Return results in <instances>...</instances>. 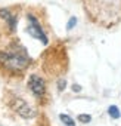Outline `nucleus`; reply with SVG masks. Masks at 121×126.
Listing matches in <instances>:
<instances>
[{
	"mask_svg": "<svg viewBox=\"0 0 121 126\" xmlns=\"http://www.w3.org/2000/svg\"><path fill=\"white\" fill-rule=\"evenodd\" d=\"M108 113H109V116H111V117H114V119H118V117L121 116V113H120L118 107H115V105H111V107L108 108Z\"/></svg>",
	"mask_w": 121,
	"mask_h": 126,
	"instance_id": "obj_7",
	"label": "nucleus"
},
{
	"mask_svg": "<svg viewBox=\"0 0 121 126\" xmlns=\"http://www.w3.org/2000/svg\"><path fill=\"white\" fill-rule=\"evenodd\" d=\"M77 24V19L75 18H70V21H68V24H67V30H73V27Z\"/></svg>",
	"mask_w": 121,
	"mask_h": 126,
	"instance_id": "obj_9",
	"label": "nucleus"
},
{
	"mask_svg": "<svg viewBox=\"0 0 121 126\" xmlns=\"http://www.w3.org/2000/svg\"><path fill=\"white\" fill-rule=\"evenodd\" d=\"M9 104H11V107H12L19 116H22V117H25V119H30V117H34V116H36V110H34L31 105H28V102L24 101L22 98L13 96V98L9 101Z\"/></svg>",
	"mask_w": 121,
	"mask_h": 126,
	"instance_id": "obj_3",
	"label": "nucleus"
},
{
	"mask_svg": "<svg viewBox=\"0 0 121 126\" xmlns=\"http://www.w3.org/2000/svg\"><path fill=\"white\" fill-rule=\"evenodd\" d=\"M65 86H67V82H65L64 79H60V80L58 82V88H59V91H64Z\"/></svg>",
	"mask_w": 121,
	"mask_h": 126,
	"instance_id": "obj_10",
	"label": "nucleus"
},
{
	"mask_svg": "<svg viewBox=\"0 0 121 126\" xmlns=\"http://www.w3.org/2000/svg\"><path fill=\"white\" fill-rule=\"evenodd\" d=\"M73 91H74V92H80V91H81V88H80L78 85H74V86H73Z\"/></svg>",
	"mask_w": 121,
	"mask_h": 126,
	"instance_id": "obj_11",
	"label": "nucleus"
},
{
	"mask_svg": "<svg viewBox=\"0 0 121 126\" xmlns=\"http://www.w3.org/2000/svg\"><path fill=\"white\" fill-rule=\"evenodd\" d=\"M92 120V117L89 116V114H78V122H81V123H89Z\"/></svg>",
	"mask_w": 121,
	"mask_h": 126,
	"instance_id": "obj_8",
	"label": "nucleus"
},
{
	"mask_svg": "<svg viewBox=\"0 0 121 126\" xmlns=\"http://www.w3.org/2000/svg\"><path fill=\"white\" fill-rule=\"evenodd\" d=\"M27 19H28V33L31 34V37L38 39L43 45H47L49 39H47V36L44 34V31H43L40 22L37 21V18H36L34 15H28Z\"/></svg>",
	"mask_w": 121,
	"mask_h": 126,
	"instance_id": "obj_4",
	"label": "nucleus"
},
{
	"mask_svg": "<svg viewBox=\"0 0 121 126\" xmlns=\"http://www.w3.org/2000/svg\"><path fill=\"white\" fill-rule=\"evenodd\" d=\"M87 16L97 25L111 28L121 22V0H83Z\"/></svg>",
	"mask_w": 121,
	"mask_h": 126,
	"instance_id": "obj_1",
	"label": "nucleus"
},
{
	"mask_svg": "<svg viewBox=\"0 0 121 126\" xmlns=\"http://www.w3.org/2000/svg\"><path fill=\"white\" fill-rule=\"evenodd\" d=\"M28 88H30V91L37 98H41L46 94V83H44V80L41 77L36 76V74L30 76V79H28Z\"/></svg>",
	"mask_w": 121,
	"mask_h": 126,
	"instance_id": "obj_5",
	"label": "nucleus"
},
{
	"mask_svg": "<svg viewBox=\"0 0 121 126\" xmlns=\"http://www.w3.org/2000/svg\"><path fill=\"white\" fill-rule=\"evenodd\" d=\"M30 59L18 52H0V65L8 71H22L28 67Z\"/></svg>",
	"mask_w": 121,
	"mask_h": 126,
	"instance_id": "obj_2",
	"label": "nucleus"
},
{
	"mask_svg": "<svg viewBox=\"0 0 121 126\" xmlns=\"http://www.w3.org/2000/svg\"><path fill=\"white\" fill-rule=\"evenodd\" d=\"M59 119H60V122H62L64 125H67V126H75L74 120H73L70 116H67V114H60V116H59Z\"/></svg>",
	"mask_w": 121,
	"mask_h": 126,
	"instance_id": "obj_6",
	"label": "nucleus"
}]
</instances>
